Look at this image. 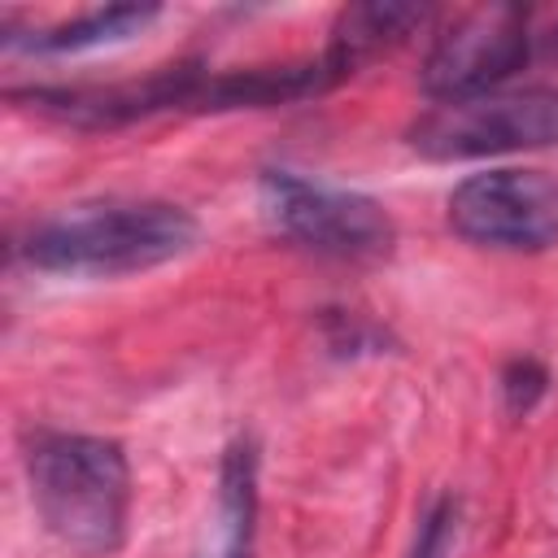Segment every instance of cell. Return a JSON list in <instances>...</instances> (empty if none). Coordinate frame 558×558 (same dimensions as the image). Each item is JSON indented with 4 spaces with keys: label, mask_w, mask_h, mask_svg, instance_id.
Listing matches in <instances>:
<instances>
[{
    "label": "cell",
    "mask_w": 558,
    "mask_h": 558,
    "mask_svg": "<svg viewBox=\"0 0 558 558\" xmlns=\"http://www.w3.org/2000/svg\"><path fill=\"white\" fill-rule=\"evenodd\" d=\"M26 480L44 527L83 558H109L126 541L131 462L109 436L31 432Z\"/></svg>",
    "instance_id": "cell-1"
},
{
    "label": "cell",
    "mask_w": 558,
    "mask_h": 558,
    "mask_svg": "<svg viewBox=\"0 0 558 558\" xmlns=\"http://www.w3.org/2000/svg\"><path fill=\"white\" fill-rule=\"evenodd\" d=\"M196 235V218L174 201H83L31 227L22 257L48 275L113 279L183 257Z\"/></svg>",
    "instance_id": "cell-2"
},
{
    "label": "cell",
    "mask_w": 558,
    "mask_h": 558,
    "mask_svg": "<svg viewBox=\"0 0 558 558\" xmlns=\"http://www.w3.org/2000/svg\"><path fill=\"white\" fill-rule=\"evenodd\" d=\"M257 201L270 227L310 253L340 262H379L397 244V227L375 196L323 187L292 170H262Z\"/></svg>",
    "instance_id": "cell-3"
},
{
    "label": "cell",
    "mask_w": 558,
    "mask_h": 558,
    "mask_svg": "<svg viewBox=\"0 0 558 558\" xmlns=\"http://www.w3.org/2000/svg\"><path fill=\"white\" fill-rule=\"evenodd\" d=\"M410 148L427 161H471L558 144V87L488 92L427 109L405 131Z\"/></svg>",
    "instance_id": "cell-4"
},
{
    "label": "cell",
    "mask_w": 558,
    "mask_h": 558,
    "mask_svg": "<svg viewBox=\"0 0 558 558\" xmlns=\"http://www.w3.org/2000/svg\"><path fill=\"white\" fill-rule=\"evenodd\" d=\"M449 227L506 253H541L558 244V174L545 170H484L449 192Z\"/></svg>",
    "instance_id": "cell-5"
},
{
    "label": "cell",
    "mask_w": 558,
    "mask_h": 558,
    "mask_svg": "<svg viewBox=\"0 0 558 558\" xmlns=\"http://www.w3.org/2000/svg\"><path fill=\"white\" fill-rule=\"evenodd\" d=\"M527 61V13L519 4H480L453 13L423 61V92L440 105L497 92Z\"/></svg>",
    "instance_id": "cell-6"
},
{
    "label": "cell",
    "mask_w": 558,
    "mask_h": 558,
    "mask_svg": "<svg viewBox=\"0 0 558 558\" xmlns=\"http://www.w3.org/2000/svg\"><path fill=\"white\" fill-rule=\"evenodd\" d=\"M257 532V445L253 436H235L218 462L214 519L201 558H253Z\"/></svg>",
    "instance_id": "cell-7"
},
{
    "label": "cell",
    "mask_w": 558,
    "mask_h": 558,
    "mask_svg": "<svg viewBox=\"0 0 558 558\" xmlns=\"http://www.w3.org/2000/svg\"><path fill=\"white\" fill-rule=\"evenodd\" d=\"M427 17H432V13L418 9V4H353V9L340 13L327 52L353 74L366 57H375V52L401 44V39H405L414 26H423Z\"/></svg>",
    "instance_id": "cell-8"
},
{
    "label": "cell",
    "mask_w": 558,
    "mask_h": 558,
    "mask_svg": "<svg viewBox=\"0 0 558 558\" xmlns=\"http://www.w3.org/2000/svg\"><path fill=\"white\" fill-rule=\"evenodd\" d=\"M153 17H161L157 4H109V9L78 13L61 26H48V31L31 35L22 48H31V52H87V48H105V44H122V39L140 35Z\"/></svg>",
    "instance_id": "cell-9"
},
{
    "label": "cell",
    "mask_w": 558,
    "mask_h": 558,
    "mask_svg": "<svg viewBox=\"0 0 558 558\" xmlns=\"http://www.w3.org/2000/svg\"><path fill=\"white\" fill-rule=\"evenodd\" d=\"M458 523H462V501H458L453 493L436 497V501L427 506V514L418 519L410 558H449L453 545H458Z\"/></svg>",
    "instance_id": "cell-10"
},
{
    "label": "cell",
    "mask_w": 558,
    "mask_h": 558,
    "mask_svg": "<svg viewBox=\"0 0 558 558\" xmlns=\"http://www.w3.org/2000/svg\"><path fill=\"white\" fill-rule=\"evenodd\" d=\"M549 388V371L536 362V357H514L506 362L501 371V397H506V410L510 414H527Z\"/></svg>",
    "instance_id": "cell-11"
},
{
    "label": "cell",
    "mask_w": 558,
    "mask_h": 558,
    "mask_svg": "<svg viewBox=\"0 0 558 558\" xmlns=\"http://www.w3.org/2000/svg\"><path fill=\"white\" fill-rule=\"evenodd\" d=\"M545 57H558V26L545 35Z\"/></svg>",
    "instance_id": "cell-12"
}]
</instances>
